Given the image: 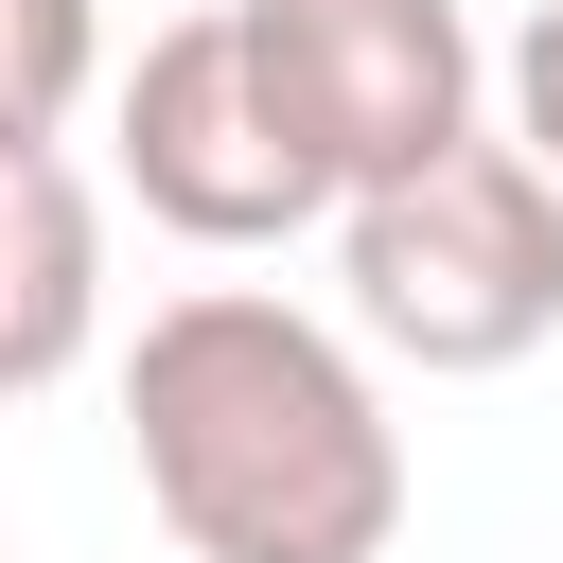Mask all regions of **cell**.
Segmentation results:
<instances>
[{"label":"cell","instance_id":"1","mask_svg":"<svg viewBox=\"0 0 563 563\" xmlns=\"http://www.w3.org/2000/svg\"><path fill=\"white\" fill-rule=\"evenodd\" d=\"M123 457L194 563H387V528H405V422H387L369 352L264 282H194L141 317Z\"/></svg>","mask_w":563,"mask_h":563},{"label":"cell","instance_id":"6","mask_svg":"<svg viewBox=\"0 0 563 563\" xmlns=\"http://www.w3.org/2000/svg\"><path fill=\"white\" fill-rule=\"evenodd\" d=\"M106 88V0H0V141H70Z\"/></svg>","mask_w":563,"mask_h":563},{"label":"cell","instance_id":"5","mask_svg":"<svg viewBox=\"0 0 563 563\" xmlns=\"http://www.w3.org/2000/svg\"><path fill=\"white\" fill-rule=\"evenodd\" d=\"M88 334H106V194L53 141H0V405L88 369Z\"/></svg>","mask_w":563,"mask_h":563},{"label":"cell","instance_id":"2","mask_svg":"<svg viewBox=\"0 0 563 563\" xmlns=\"http://www.w3.org/2000/svg\"><path fill=\"white\" fill-rule=\"evenodd\" d=\"M334 299L369 352L475 387V369H528L563 334V194L510 158V141H440L369 194H334Z\"/></svg>","mask_w":563,"mask_h":563},{"label":"cell","instance_id":"7","mask_svg":"<svg viewBox=\"0 0 563 563\" xmlns=\"http://www.w3.org/2000/svg\"><path fill=\"white\" fill-rule=\"evenodd\" d=\"M493 88H510V158L563 194V0H528V35L493 53Z\"/></svg>","mask_w":563,"mask_h":563},{"label":"cell","instance_id":"3","mask_svg":"<svg viewBox=\"0 0 563 563\" xmlns=\"http://www.w3.org/2000/svg\"><path fill=\"white\" fill-rule=\"evenodd\" d=\"M106 158H123V194H141L176 246H282V229H317V211H334V176H317V158H299V123L264 106V70H246L229 0L123 53V88H106Z\"/></svg>","mask_w":563,"mask_h":563},{"label":"cell","instance_id":"4","mask_svg":"<svg viewBox=\"0 0 563 563\" xmlns=\"http://www.w3.org/2000/svg\"><path fill=\"white\" fill-rule=\"evenodd\" d=\"M229 35H246L264 106L299 123V158L334 194L475 141V88H493V53H475L457 0H229Z\"/></svg>","mask_w":563,"mask_h":563}]
</instances>
